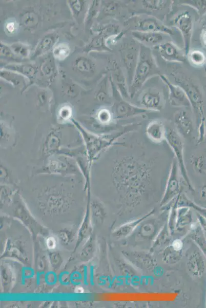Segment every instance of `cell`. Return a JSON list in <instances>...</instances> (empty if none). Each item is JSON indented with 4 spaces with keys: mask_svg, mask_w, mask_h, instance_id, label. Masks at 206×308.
<instances>
[{
    "mask_svg": "<svg viewBox=\"0 0 206 308\" xmlns=\"http://www.w3.org/2000/svg\"><path fill=\"white\" fill-rule=\"evenodd\" d=\"M153 171L150 161L131 153L125 155L114 163L112 182L125 198L136 199L151 186Z\"/></svg>",
    "mask_w": 206,
    "mask_h": 308,
    "instance_id": "1",
    "label": "cell"
},
{
    "mask_svg": "<svg viewBox=\"0 0 206 308\" xmlns=\"http://www.w3.org/2000/svg\"><path fill=\"white\" fill-rule=\"evenodd\" d=\"M74 124L83 137L88 155V159L90 162L95 160L104 150L112 146L119 137L129 132L132 129L130 126H128V128H126L125 130L118 132L112 138L107 139L106 138L101 137L87 131L77 123H74Z\"/></svg>",
    "mask_w": 206,
    "mask_h": 308,
    "instance_id": "2",
    "label": "cell"
},
{
    "mask_svg": "<svg viewBox=\"0 0 206 308\" xmlns=\"http://www.w3.org/2000/svg\"><path fill=\"white\" fill-rule=\"evenodd\" d=\"M157 70V67L149 49L142 47L139 60L136 64L130 97H133L136 91L143 82Z\"/></svg>",
    "mask_w": 206,
    "mask_h": 308,
    "instance_id": "3",
    "label": "cell"
},
{
    "mask_svg": "<svg viewBox=\"0 0 206 308\" xmlns=\"http://www.w3.org/2000/svg\"><path fill=\"white\" fill-rule=\"evenodd\" d=\"M166 141L174 153L175 158L178 165L180 175L189 189L193 191L194 188L189 177L184 163L183 144L180 136L176 130L171 128H167Z\"/></svg>",
    "mask_w": 206,
    "mask_h": 308,
    "instance_id": "4",
    "label": "cell"
},
{
    "mask_svg": "<svg viewBox=\"0 0 206 308\" xmlns=\"http://www.w3.org/2000/svg\"><path fill=\"white\" fill-rule=\"evenodd\" d=\"M176 131L184 139L191 141L194 138V126L190 113L182 109L177 111L174 117Z\"/></svg>",
    "mask_w": 206,
    "mask_h": 308,
    "instance_id": "5",
    "label": "cell"
},
{
    "mask_svg": "<svg viewBox=\"0 0 206 308\" xmlns=\"http://www.w3.org/2000/svg\"><path fill=\"white\" fill-rule=\"evenodd\" d=\"M132 28L135 31L141 32H159L172 34V30L156 18L151 16H141L133 18Z\"/></svg>",
    "mask_w": 206,
    "mask_h": 308,
    "instance_id": "6",
    "label": "cell"
},
{
    "mask_svg": "<svg viewBox=\"0 0 206 308\" xmlns=\"http://www.w3.org/2000/svg\"><path fill=\"white\" fill-rule=\"evenodd\" d=\"M180 170L176 159L171 163L162 203L169 201L180 190Z\"/></svg>",
    "mask_w": 206,
    "mask_h": 308,
    "instance_id": "7",
    "label": "cell"
},
{
    "mask_svg": "<svg viewBox=\"0 0 206 308\" xmlns=\"http://www.w3.org/2000/svg\"><path fill=\"white\" fill-rule=\"evenodd\" d=\"M75 170L74 166L63 157L51 158L44 169L47 173L62 175L72 174Z\"/></svg>",
    "mask_w": 206,
    "mask_h": 308,
    "instance_id": "8",
    "label": "cell"
},
{
    "mask_svg": "<svg viewBox=\"0 0 206 308\" xmlns=\"http://www.w3.org/2000/svg\"><path fill=\"white\" fill-rule=\"evenodd\" d=\"M169 87V100L174 106L190 107L191 104L184 91L180 87L173 85L166 77L160 75Z\"/></svg>",
    "mask_w": 206,
    "mask_h": 308,
    "instance_id": "9",
    "label": "cell"
},
{
    "mask_svg": "<svg viewBox=\"0 0 206 308\" xmlns=\"http://www.w3.org/2000/svg\"><path fill=\"white\" fill-rule=\"evenodd\" d=\"M62 134L58 128H52L49 132L43 143L42 151L44 155L52 156L58 151L61 145Z\"/></svg>",
    "mask_w": 206,
    "mask_h": 308,
    "instance_id": "10",
    "label": "cell"
},
{
    "mask_svg": "<svg viewBox=\"0 0 206 308\" xmlns=\"http://www.w3.org/2000/svg\"><path fill=\"white\" fill-rule=\"evenodd\" d=\"M167 128L163 122L159 120L151 121L147 125L146 133L147 137L156 143L166 140Z\"/></svg>",
    "mask_w": 206,
    "mask_h": 308,
    "instance_id": "11",
    "label": "cell"
},
{
    "mask_svg": "<svg viewBox=\"0 0 206 308\" xmlns=\"http://www.w3.org/2000/svg\"><path fill=\"white\" fill-rule=\"evenodd\" d=\"M148 110L139 107L125 101L121 100L115 108L116 119H121L132 117L147 112Z\"/></svg>",
    "mask_w": 206,
    "mask_h": 308,
    "instance_id": "12",
    "label": "cell"
},
{
    "mask_svg": "<svg viewBox=\"0 0 206 308\" xmlns=\"http://www.w3.org/2000/svg\"><path fill=\"white\" fill-rule=\"evenodd\" d=\"M161 56L165 60L170 61L183 62L186 56L173 43H163L157 46Z\"/></svg>",
    "mask_w": 206,
    "mask_h": 308,
    "instance_id": "13",
    "label": "cell"
},
{
    "mask_svg": "<svg viewBox=\"0 0 206 308\" xmlns=\"http://www.w3.org/2000/svg\"><path fill=\"white\" fill-rule=\"evenodd\" d=\"M140 104L148 110H160L162 106L161 97L159 92L149 89L143 92Z\"/></svg>",
    "mask_w": 206,
    "mask_h": 308,
    "instance_id": "14",
    "label": "cell"
},
{
    "mask_svg": "<svg viewBox=\"0 0 206 308\" xmlns=\"http://www.w3.org/2000/svg\"><path fill=\"white\" fill-rule=\"evenodd\" d=\"M133 36L141 42L149 44L160 45L163 43L167 35L165 33L159 32H141L134 31L132 32Z\"/></svg>",
    "mask_w": 206,
    "mask_h": 308,
    "instance_id": "15",
    "label": "cell"
},
{
    "mask_svg": "<svg viewBox=\"0 0 206 308\" xmlns=\"http://www.w3.org/2000/svg\"><path fill=\"white\" fill-rule=\"evenodd\" d=\"M176 24L179 28L184 36L185 41V48L187 53L188 52L191 29L192 27V21L191 16L188 13H183L179 15L176 19Z\"/></svg>",
    "mask_w": 206,
    "mask_h": 308,
    "instance_id": "16",
    "label": "cell"
},
{
    "mask_svg": "<svg viewBox=\"0 0 206 308\" xmlns=\"http://www.w3.org/2000/svg\"><path fill=\"white\" fill-rule=\"evenodd\" d=\"M190 162L194 170L202 175H206V156L193 155L190 157Z\"/></svg>",
    "mask_w": 206,
    "mask_h": 308,
    "instance_id": "17",
    "label": "cell"
},
{
    "mask_svg": "<svg viewBox=\"0 0 206 308\" xmlns=\"http://www.w3.org/2000/svg\"><path fill=\"white\" fill-rule=\"evenodd\" d=\"M70 52L68 45L65 43H60L53 49V54L55 58L62 60L65 59Z\"/></svg>",
    "mask_w": 206,
    "mask_h": 308,
    "instance_id": "18",
    "label": "cell"
},
{
    "mask_svg": "<svg viewBox=\"0 0 206 308\" xmlns=\"http://www.w3.org/2000/svg\"><path fill=\"white\" fill-rule=\"evenodd\" d=\"M4 29L8 35H14L19 31V25L17 21L11 18L6 21L4 24Z\"/></svg>",
    "mask_w": 206,
    "mask_h": 308,
    "instance_id": "19",
    "label": "cell"
},
{
    "mask_svg": "<svg viewBox=\"0 0 206 308\" xmlns=\"http://www.w3.org/2000/svg\"><path fill=\"white\" fill-rule=\"evenodd\" d=\"M190 59L194 65L200 66L205 62V56L203 53L199 50H194L190 54Z\"/></svg>",
    "mask_w": 206,
    "mask_h": 308,
    "instance_id": "20",
    "label": "cell"
},
{
    "mask_svg": "<svg viewBox=\"0 0 206 308\" xmlns=\"http://www.w3.org/2000/svg\"><path fill=\"white\" fill-rule=\"evenodd\" d=\"M98 117L99 121L103 124H108L112 120L111 113L106 109L101 110L98 113Z\"/></svg>",
    "mask_w": 206,
    "mask_h": 308,
    "instance_id": "21",
    "label": "cell"
},
{
    "mask_svg": "<svg viewBox=\"0 0 206 308\" xmlns=\"http://www.w3.org/2000/svg\"><path fill=\"white\" fill-rule=\"evenodd\" d=\"M60 117L64 120H67L71 115V110L67 106L63 107L59 111Z\"/></svg>",
    "mask_w": 206,
    "mask_h": 308,
    "instance_id": "22",
    "label": "cell"
},
{
    "mask_svg": "<svg viewBox=\"0 0 206 308\" xmlns=\"http://www.w3.org/2000/svg\"><path fill=\"white\" fill-rule=\"evenodd\" d=\"M200 195L202 198L206 199V182L201 188Z\"/></svg>",
    "mask_w": 206,
    "mask_h": 308,
    "instance_id": "23",
    "label": "cell"
},
{
    "mask_svg": "<svg viewBox=\"0 0 206 308\" xmlns=\"http://www.w3.org/2000/svg\"><path fill=\"white\" fill-rule=\"evenodd\" d=\"M201 40L203 44L206 47V28L202 31Z\"/></svg>",
    "mask_w": 206,
    "mask_h": 308,
    "instance_id": "24",
    "label": "cell"
}]
</instances>
